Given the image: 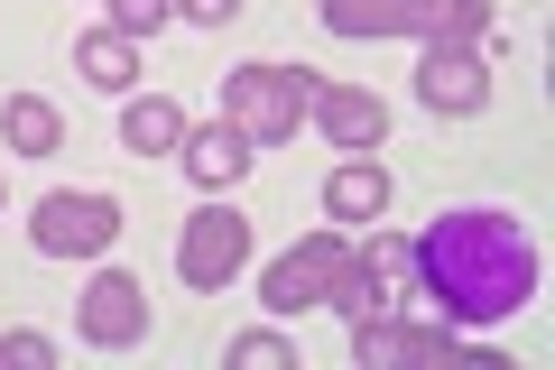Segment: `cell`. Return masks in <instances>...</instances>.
Instances as JSON below:
<instances>
[{"label":"cell","mask_w":555,"mask_h":370,"mask_svg":"<svg viewBox=\"0 0 555 370\" xmlns=\"http://www.w3.org/2000/svg\"><path fill=\"white\" fill-rule=\"evenodd\" d=\"M334 38H416V47H481L491 0H315Z\"/></svg>","instance_id":"obj_2"},{"label":"cell","mask_w":555,"mask_h":370,"mask_svg":"<svg viewBox=\"0 0 555 370\" xmlns=\"http://www.w3.org/2000/svg\"><path fill=\"white\" fill-rule=\"evenodd\" d=\"M0 139H10L20 157H56L65 149V120H56L47 93H10V102H0Z\"/></svg>","instance_id":"obj_14"},{"label":"cell","mask_w":555,"mask_h":370,"mask_svg":"<svg viewBox=\"0 0 555 370\" xmlns=\"http://www.w3.org/2000/svg\"><path fill=\"white\" fill-rule=\"evenodd\" d=\"M324 214H334V222H379V214H389V167H379L371 149L343 157V167L324 176Z\"/></svg>","instance_id":"obj_13"},{"label":"cell","mask_w":555,"mask_h":370,"mask_svg":"<svg viewBox=\"0 0 555 370\" xmlns=\"http://www.w3.org/2000/svg\"><path fill=\"white\" fill-rule=\"evenodd\" d=\"M185 20H204V28H222V20H241V10H250V0H177Z\"/></svg>","instance_id":"obj_20"},{"label":"cell","mask_w":555,"mask_h":370,"mask_svg":"<svg viewBox=\"0 0 555 370\" xmlns=\"http://www.w3.org/2000/svg\"><path fill=\"white\" fill-rule=\"evenodd\" d=\"M75 75L93 84V93H130V84H139V38H120V28H93V38L75 47Z\"/></svg>","instance_id":"obj_15"},{"label":"cell","mask_w":555,"mask_h":370,"mask_svg":"<svg viewBox=\"0 0 555 370\" xmlns=\"http://www.w3.org/2000/svg\"><path fill=\"white\" fill-rule=\"evenodd\" d=\"M167 20H177V0H112V28H120V38H158Z\"/></svg>","instance_id":"obj_18"},{"label":"cell","mask_w":555,"mask_h":370,"mask_svg":"<svg viewBox=\"0 0 555 370\" xmlns=\"http://www.w3.org/2000/svg\"><path fill=\"white\" fill-rule=\"evenodd\" d=\"M232 361L241 370H297V343H287V333H241Z\"/></svg>","instance_id":"obj_17"},{"label":"cell","mask_w":555,"mask_h":370,"mask_svg":"<svg viewBox=\"0 0 555 370\" xmlns=\"http://www.w3.org/2000/svg\"><path fill=\"white\" fill-rule=\"evenodd\" d=\"M398 296H408V232H379L371 222V241H352V259L334 269L324 306L343 324H361V315H398Z\"/></svg>","instance_id":"obj_4"},{"label":"cell","mask_w":555,"mask_h":370,"mask_svg":"<svg viewBox=\"0 0 555 370\" xmlns=\"http://www.w3.org/2000/svg\"><path fill=\"white\" fill-rule=\"evenodd\" d=\"M408 288L436 296L444 324H500L537 296V241L500 204H454L408 241Z\"/></svg>","instance_id":"obj_1"},{"label":"cell","mask_w":555,"mask_h":370,"mask_svg":"<svg viewBox=\"0 0 555 370\" xmlns=\"http://www.w3.org/2000/svg\"><path fill=\"white\" fill-rule=\"evenodd\" d=\"M241 269H250V222L214 195L204 214H185V232H177V278H185L195 296H222Z\"/></svg>","instance_id":"obj_5"},{"label":"cell","mask_w":555,"mask_h":370,"mask_svg":"<svg viewBox=\"0 0 555 370\" xmlns=\"http://www.w3.org/2000/svg\"><path fill=\"white\" fill-rule=\"evenodd\" d=\"M47 361H56L47 333H0V370H47Z\"/></svg>","instance_id":"obj_19"},{"label":"cell","mask_w":555,"mask_h":370,"mask_svg":"<svg viewBox=\"0 0 555 370\" xmlns=\"http://www.w3.org/2000/svg\"><path fill=\"white\" fill-rule=\"evenodd\" d=\"M343 259H352V241H343V232H306L287 259H269V269H259V306H269V315H306V306H324V288H334Z\"/></svg>","instance_id":"obj_7"},{"label":"cell","mask_w":555,"mask_h":370,"mask_svg":"<svg viewBox=\"0 0 555 370\" xmlns=\"http://www.w3.org/2000/svg\"><path fill=\"white\" fill-rule=\"evenodd\" d=\"M177 157H185V176H195L204 195H232L241 176H250V157H259V149L232 130V120H204V130H185V139H177Z\"/></svg>","instance_id":"obj_12"},{"label":"cell","mask_w":555,"mask_h":370,"mask_svg":"<svg viewBox=\"0 0 555 370\" xmlns=\"http://www.w3.org/2000/svg\"><path fill=\"white\" fill-rule=\"evenodd\" d=\"M416 102H426L436 120H473L481 102H491L481 47H426V56H416Z\"/></svg>","instance_id":"obj_8"},{"label":"cell","mask_w":555,"mask_h":370,"mask_svg":"<svg viewBox=\"0 0 555 370\" xmlns=\"http://www.w3.org/2000/svg\"><path fill=\"white\" fill-rule=\"evenodd\" d=\"M185 139V112L167 93H149V102H120V149H139V157H158V149H177Z\"/></svg>","instance_id":"obj_16"},{"label":"cell","mask_w":555,"mask_h":370,"mask_svg":"<svg viewBox=\"0 0 555 370\" xmlns=\"http://www.w3.org/2000/svg\"><path fill=\"white\" fill-rule=\"evenodd\" d=\"M28 241H38L47 259H102L120 241V204L102 195V186H75V195H47L38 222H28Z\"/></svg>","instance_id":"obj_6"},{"label":"cell","mask_w":555,"mask_h":370,"mask_svg":"<svg viewBox=\"0 0 555 370\" xmlns=\"http://www.w3.org/2000/svg\"><path fill=\"white\" fill-rule=\"evenodd\" d=\"M75 333H83L93 352H130L139 333H149V288L120 278V269H102L93 288H83V306H75Z\"/></svg>","instance_id":"obj_9"},{"label":"cell","mask_w":555,"mask_h":370,"mask_svg":"<svg viewBox=\"0 0 555 370\" xmlns=\"http://www.w3.org/2000/svg\"><path fill=\"white\" fill-rule=\"evenodd\" d=\"M306 112H315V130L334 139V149H352V157L389 139V102L361 93V84H315V93H306Z\"/></svg>","instance_id":"obj_11"},{"label":"cell","mask_w":555,"mask_h":370,"mask_svg":"<svg viewBox=\"0 0 555 370\" xmlns=\"http://www.w3.org/2000/svg\"><path fill=\"white\" fill-rule=\"evenodd\" d=\"M352 361L361 370H408V361H454V324H398V315H361L352 324Z\"/></svg>","instance_id":"obj_10"},{"label":"cell","mask_w":555,"mask_h":370,"mask_svg":"<svg viewBox=\"0 0 555 370\" xmlns=\"http://www.w3.org/2000/svg\"><path fill=\"white\" fill-rule=\"evenodd\" d=\"M306 93H315L306 65H232V75H222V120H232L250 149H278V139H297Z\"/></svg>","instance_id":"obj_3"}]
</instances>
